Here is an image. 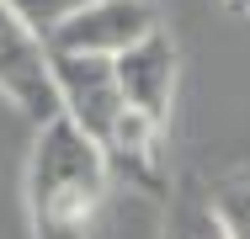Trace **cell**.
<instances>
[{"label": "cell", "mask_w": 250, "mask_h": 239, "mask_svg": "<svg viewBox=\"0 0 250 239\" xmlns=\"http://www.w3.org/2000/svg\"><path fill=\"white\" fill-rule=\"evenodd\" d=\"M112 170L96 139H85L69 117H53L32 139L27 159V223L32 239H91L106 202Z\"/></svg>", "instance_id": "6da1fadb"}, {"label": "cell", "mask_w": 250, "mask_h": 239, "mask_svg": "<svg viewBox=\"0 0 250 239\" xmlns=\"http://www.w3.org/2000/svg\"><path fill=\"white\" fill-rule=\"evenodd\" d=\"M0 96H5L27 122H38V128L59 117L53 53L5 0H0Z\"/></svg>", "instance_id": "7a4b0ae2"}, {"label": "cell", "mask_w": 250, "mask_h": 239, "mask_svg": "<svg viewBox=\"0 0 250 239\" xmlns=\"http://www.w3.org/2000/svg\"><path fill=\"white\" fill-rule=\"evenodd\" d=\"M160 32L154 0H85L59 32L48 38V53H85V59H123L133 43Z\"/></svg>", "instance_id": "3957f363"}, {"label": "cell", "mask_w": 250, "mask_h": 239, "mask_svg": "<svg viewBox=\"0 0 250 239\" xmlns=\"http://www.w3.org/2000/svg\"><path fill=\"white\" fill-rule=\"evenodd\" d=\"M53 85H59V117H69L85 139H106L128 101L117 85V69L112 59H85V53H53Z\"/></svg>", "instance_id": "277c9868"}, {"label": "cell", "mask_w": 250, "mask_h": 239, "mask_svg": "<svg viewBox=\"0 0 250 239\" xmlns=\"http://www.w3.org/2000/svg\"><path fill=\"white\" fill-rule=\"evenodd\" d=\"M117 69V85H123V101L128 112L149 117V122H170V106H176V75H181V53H176V38L160 27L144 43H133L123 59H112Z\"/></svg>", "instance_id": "5b68a950"}, {"label": "cell", "mask_w": 250, "mask_h": 239, "mask_svg": "<svg viewBox=\"0 0 250 239\" xmlns=\"http://www.w3.org/2000/svg\"><path fill=\"white\" fill-rule=\"evenodd\" d=\"M106 154V170L117 181H128L144 197H170V165H165V128L139 117V112H123V122L101 139Z\"/></svg>", "instance_id": "8992f818"}, {"label": "cell", "mask_w": 250, "mask_h": 239, "mask_svg": "<svg viewBox=\"0 0 250 239\" xmlns=\"http://www.w3.org/2000/svg\"><path fill=\"white\" fill-rule=\"evenodd\" d=\"M165 223H160V239H229L224 234V218L213 207V197L202 181H181V186L165 197Z\"/></svg>", "instance_id": "52a82bcc"}, {"label": "cell", "mask_w": 250, "mask_h": 239, "mask_svg": "<svg viewBox=\"0 0 250 239\" xmlns=\"http://www.w3.org/2000/svg\"><path fill=\"white\" fill-rule=\"evenodd\" d=\"M208 197H213V207H218V218H224V234L229 239H250V165L224 170V176L208 186Z\"/></svg>", "instance_id": "ba28073f"}, {"label": "cell", "mask_w": 250, "mask_h": 239, "mask_svg": "<svg viewBox=\"0 0 250 239\" xmlns=\"http://www.w3.org/2000/svg\"><path fill=\"white\" fill-rule=\"evenodd\" d=\"M5 5H11V11H16V16H21V21L43 38V43H48L53 32H59V27L80 11V5H85V0H5Z\"/></svg>", "instance_id": "9c48e42d"}, {"label": "cell", "mask_w": 250, "mask_h": 239, "mask_svg": "<svg viewBox=\"0 0 250 239\" xmlns=\"http://www.w3.org/2000/svg\"><path fill=\"white\" fill-rule=\"evenodd\" d=\"M224 11H234V16H250V0H224Z\"/></svg>", "instance_id": "30bf717a"}]
</instances>
